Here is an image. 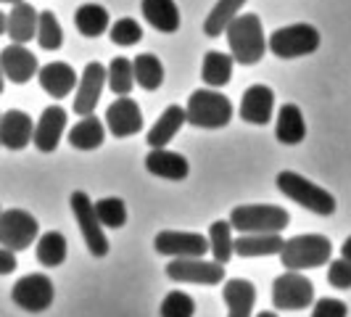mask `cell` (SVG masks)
Masks as SVG:
<instances>
[{"mask_svg": "<svg viewBox=\"0 0 351 317\" xmlns=\"http://www.w3.org/2000/svg\"><path fill=\"white\" fill-rule=\"evenodd\" d=\"M225 35H228L232 61H238L243 67L259 64L262 56L267 53V37H264L262 19L256 14H238L230 21Z\"/></svg>", "mask_w": 351, "mask_h": 317, "instance_id": "cell-1", "label": "cell"}, {"mask_svg": "<svg viewBox=\"0 0 351 317\" xmlns=\"http://www.w3.org/2000/svg\"><path fill=\"white\" fill-rule=\"evenodd\" d=\"M280 262L288 272H301V270H315L330 262L333 257V244L330 238L319 233H306V235H293L288 238L280 248Z\"/></svg>", "mask_w": 351, "mask_h": 317, "instance_id": "cell-2", "label": "cell"}, {"mask_svg": "<svg viewBox=\"0 0 351 317\" xmlns=\"http://www.w3.org/2000/svg\"><path fill=\"white\" fill-rule=\"evenodd\" d=\"M185 119L193 127L219 130V127H228L230 119H232V104L219 90L201 88L191 93L188 106H185Z\"/></svg>", "mask_w": 351, "mask_h": 317, "instance_id": "cell-3", "label": "cell"}, {"mask_svg": "<svg viewBox=\"0 0 351 317\" xmlns=\"http://www.w3.org/2000/svg\"><path fill=\"white\" fill-rule=\"evenodd\" d=\"M288 222H291V214L275 204H246V207H235L230 211V225L241 235H248V233L280 235L288 228Z\"/></svg>", "mask_w": 351, "mask_h": 317, "instance_id": "cell-4", "label": "cell"}, {"mask_svg": "<svg viewBox=\"0 0 351 317\" xmlns=\"http://www.w3.org/2000/svg\"><path fill=\"white\" fill-rule=\"evenodd\" d=\"M278 188H280L282 196H288L291 201H296L299 207L315 211L319 217H330L335 211L333 193L325 191V188H319L317 183L306 180V177L299 175V172H291V169L280 172V175H278Z\"/></svg>", "mask_w": 351, "mask_h": 317, "instance_id": "cell-5", "label": "cell"}, {"mask_svg": "<svg viewBox=\"0 0 351 317\" xmlns=\"http://www.w3.org/2000/svg\"><path fill=\"white\" fill-rule=\"evenodd\" d=\"M267 45L278 58H301L319 48V32L312 24H291V27L275 30Z\"/></svg>", "mask_w": 351, "mask_h": 317, "instance_id": "cell-6", "label": "cell"}, {"mask_svg": "<svg viewBox=\"0 0 351 317\" xmlns=\"http://www.w3.org/2000/svg\"><path fill=\"white\" fill-rule=\"evenodd\" d=\"M272 304L282 312H301L315 304V285L301 272H282L272 283Z\"/></svg>", "mask_w": 351, "mask_h": 317, "instance_id": "cell-7", "label": "cell"}, {"mask_svg": "<svg viewBox=\"0 0 351 317\" xmlns=\"http://www.w3.org/2000/svg\"><path fill=\"white\" fill-rule=\"evenodd\" d=\"M40 222L29 211L24 209H5L0 211V246L8 251H24L37 241Z\"/></svg>", "mask_w": 351, "mask_h": 317, "instance_id": "cell-8", "label": "cell"}, {"mask_svg": "<svg viewBox=\"0 0 351 317\" xmlns=\"http://www.w3.org/2000/svg\"><path fill=\"white\" fill-rule=\"evenodd\" d=\"M69 204H71V211H74V220H77V225L82 230V238L88 244L90 254L98 257V259L106 257L108 254V238H106L104 228H101V222L95 217V207H93L90 196L85 191H74Z\"/></svg>", "mask_w": 351, "mask_h": 317, "instance_id": "cell-9", "label": "cell"}, {"mask_svg": "<svg viewBox=\"0 0 351 317\" xmlns=\"http://www.w3.org/2000/svg\"><path fill=\"white\" fill-rule=\"evenodd\" d=\"M53 296H56V288H53V281L43 272H32V275H24L14 283L11 288V299L16 307H21L24 312H45L53 304Z\"/></svg>", "mask_w": 351, "mask_h": 317, "instance_id": "cell-10", "label": "cell"}, {"mask_svg": "<svg viewBox=\"0 0 351 317\" xmlns=\"http://www.w3.org/2000/svg\"><path fill=\"white\" fill-rule=\"evenodd\" d=\"M154 248L164 257L175 259H204L209 251V238L201 233H182V230H161L154 238Z\"/></svg>", "mask_w": 351, "mask_h": 317, "instance_id": "cell-11", "label": "cell"}, {"mask_svg": "<svg viewBox=\"0 0 351 317\" xmlns=\"http://www.w3.org/2000/svg\"><path fill=\"white\" fill-rule=\"evenodd\" d=\"M167 275L177 283L195 285H219L225 281V267L206 259H172L167 264Z\"/></svg>", "mask_w": 351, "mask_h": 317, "instance_id": "cell-12", "label": "cell"}, {"mask_svg": "<svg viewBox=\"0 0 351 317\" xmlns=\"http://www.w3.org/2000/svg\"><path fill=\"white\" fill-rule=\"evenodd\" d=\"M106 77H108V71L101 61H90L85 67L80 82H77V95H74V111L80 117H93L95 106L101 101V93L106 88Z\"/></svg>", "mask_w": 351, "mask_h": 317, "instance_id": "cell-13", "label": "cell"}, {"mask_svg": "<svg viewBox=\"0 0 351 317\" xmlns=\"http://www.w3.org/2000/svg\"><path fill=\"white\" fill-rule=\"evenodd\" d=\"M0 69H3V77L11 80L14 85H27L40 71V64H37V56L27 45L11 43L0 51Z\"/></svg>", "mask_w": 351, "mask_h": 317, "instance_id": "cell-14", "label": "cell"}, {"mask_svg": "<svg viewBox=\"0 0 351 317\" xmlns=\"http://www.w3.org/2000/svg\"><path fill=\"white\" fill-rule=\"evenodd\" d=\"M106 127L114 138H130L143 130V114L141 106L135 104L130 95L117 98L114 104L106 108Z\"/></svg>", "mask_w": 351, "mask_h": 317, "instance_id": "cell-15", "label": "cell"}, {"mask_svg": "<svg viewBox=\"0 0 351 317\" xmlns=\"http://www.w3.org/2000/svg\"><path fill=\"white\" fill-rule=\"evenodd\" d=\"M64 130H66V108L58 104L48 106L40 114L35 132H32V143L37 145V151H43V154L56 151L61 138H64Z\"/></svg>", "mask_w": 351, "mask_h": 317, "instance_id": "cell-16", "label": "cell"}, {"mask_svg": "<svg viewBox=\"0 0 351 317\" xmlns=\"http://www.w3.org/2000/svg\"><path fill=\"white\" fill-rule=\"evenodd\" d=\"M32 132H35V122L27 111L11 108V111L0 114V145H5L11 151H21L32 143Z\"/></svg>", "mask_w": 351, "mask_h": 317, "instance_id": "cell-17", "label": "cell"}, {"mask_svg": "<svg viewBox=\"0 0 351 317\" xmlns=\"http://www.w3.org/2000/svg\"><path fill=\"white\" fill-rule=\"evenodd\" d=\"M275 111V93L269 85H251L241 101V119L248 124H267Z\"/></svg>", "mask_w": 351, "mask_h": 317, "instance_id": "cell-18", "label": "cell"}, {"mask_svg": "<svg viewBox=\"0 0 351 317\" xmlns=\"http://www.w3.org/2000/svg\"><path fill=\"white\" fill-rule=\"evenodd\" d=\"M145 169L154 177H164V180H185L191 172L188 158L169 148H151L145 156Z\"/></svg>", "mask_w": 351, "mask_h": 317, "instance_id": "cell-19", "label": "cell"}, {"mask_svg": "<svg viewBox=\"0 0 351 317\" xmlns=\"http://www.w3.org/2000/svg\"><path fill=\"white\" fill-rule=\"evenodd\" d=\"M37 80H40V88L53 98H64L77 88V74L66 61H51V64L40 67Z\"/></svg>", "mask_w": 351, "mask_h": 317, "instance_id": "cell-20", "label": "cell"}, {"mask_svg": "<svg viewBox=\"0 0 351 317\" xmlns=\"http://www.w3.org/2000/svg\"><path fill=\"white\" fill-rule=\"evenodd\" d=\"M37 14L29 3H19L5 16V35L11 37L14 45H27L32 37H37Z\"/></svg>", "mask_w": 351, "mask_h": 317, "instance_id": "cell-21", "label": "cell"}, {"mask_svg": "<svg viewBox=\"0 0 351 317\" xmlns=\"http://www.w3.org/2000/svg\"><path fill=\"white\" fill-rule=\"evenodd\" d=\"M285 238L275 235V233H248V235H238L232 238V254L238 257H272L280 254Z\"/></svg>", "mask_w": 351, "mask_h": 317, "instance_id": "cell-22", "label": "cell"}, {"mask_svg": "<svg viewBox=\"0 0 351 317\" xmlns=\"http://www.w3.org/2000/svg\"><path fill=\"white\" fill-rule=\"evenodd\" d=\"M225 304L228 317H251L256 304V288L246 278H230L225 281Z\"/></svg>", "mask_w": 351, "mask_h": 317, "instance_id": "cell-23", "label": "cell"}, {"mask_svg": "<svg viewBox=\"0 0 351 317\" xmlns=\"http://www.w3.org/2000/svg\"><path fill=\"white\" fill-rule=\"evenodd\" d=\"M188 122L185 119V108L182 106H177V104H172V106H167L164 108V114L158 117L156 122H154V127L148 130V145L151 148H167V143L175 138L177 132H180V127Z\"/></svg>", "mask_w": 351, "mask_h": 317, "instance_id": "cell-24", "label": "cell"}, {"mask_svg": "<svg viewBox=\"0 0 351 317\" xmlns=\"http://www.w3.org/2000/svg\"><path fill=\"white\" fill-rule=\"evenodd\" d=\"M141 11L145 21L158 32L172 35L180 30V11L175 0H141Z\"/></svg>", "mask_w": 351, "mask_h": 317, "instance_id": "cell-25", "label": "cell"}, {"mask_svg": "<svg viewBox=\"0 0 351 317\" xmlns=\"http://www.w3.org/2000/svg\"><path fill=\"white\" fill-rule=\"evenodd\" d=\"M275 135L285 145H296L306 138V122L304 114L296 104H282L278 111V122H275Z\"/></svg>", "mask_w": 351, "mask_h": 317, "instance_id": "cell-26", "label": "cell"}, {"mask_svg": "<svg viewBox=\"0 0 351 317\" xmlns=\"http://www.w3.org/2000/svg\"><path fill=\"white\" fill-rule=\"evenodd\" d=\"M106 141V127L98 117H82L80 122L69 130V143L77 151H93L101 148Z\"/></svg>", "mask_w": 351, "mask_h": 317, "instance_id": "cell-27", "label": "cell"}, {"mask_svg": "<svg viewBox=\"0 0 351 317\" xmlns=\"http://www.w3.org/2000/svg\"><path fill=\"white\" fill-rule=\"evenodd\" d=\"M232 56L222 51H209L204 56V67H201V77L211 90L225 88L232 80Z\"/></svg>", "mask_w": 351, "mask_h": 317, "instance_id": "cell-28", "label": "cell"}, {"mask_svg": "<svg viewBox=\"0 0 351 317\" xmlns=\"http://www.w3.org/2000/svg\"><path fill=\"white\" fill-rule=\"evenodd\" d=\"M74 27L80 30V35L101 37L108 30V11L98 3H82L74 14Z\"/></svg>", "mask_w": 351, "mask_h": 317, "instance_id": "cell-29", "label": "cell"}, {"mask_svg": "<svg viewBox=\"0 0 351 317\" xmlns=\"http://www.w3.org/2000/svg\"><path fill=\"white\" fill-rule=\"evenodd\" d=\"M248 0H217V5L209 11V16L204 21V32L209 37L225 35V30L230 27V21L238 16V11L246 5Z\"/></svg>", "mask_w": 351, "mask_h": 317, "instance_id": "cell-30", "label": "cell"}, {"mask_svg": "<svg viewBox=\"0 0 351 317\" xmlns=\"http://www.w3.org/2000/svg\"><path fill=\"white\" fill-rule=\"evenodd\" d=\"M66 238L58 230H48L37 238V262L45 267H58L66 259Z\"/></svg>", "mask_w": 351, "mask_h": 317, "instance_id": "cell-31", "label": "cell"}, {"mask_svg": "<svg viewBox=\"0 0 351 317\" xmlns=\"http://www.w3.org/2000/svg\"><path fill=\"white\" fill-rule=\"evenodd\" d=\"M132 71H135V82L143 90H158L164 82V67L154 53H141L132 61Z\"/></svg>", "mask_w": 351, "mask_h": 317, "instance_id": "cell-32", "label": "cell"}, {"mask_svg": "<svg viewBox=\"0 0 351 317\" xmlns=\"http://www.w3.org/2000/svg\"><path fill=\"white\" fill-rule=\"evenodd\" d=\"M209 251L217 264L225 267V264L230 262V257H232V225H230V220H217V222H211Z\"/></svg>", "mask_w": 351, "mask_h": 317, "instance_id": "cell-33", "label": "cell"}, {"mask_svg": "<svg viewBox=\"0 0 351 317\" xmlns=\"http://www.w3.org/2000/svg\"><path fill=\"white\" fill-rule=\"evenodd\" d=\"M108 77H106V85L111 88L114 95H130V90L135 88V71H132V61L124 58V56H117L111 64H108Z\"/></svg>", "mask_w": 351, "mask_h": 317, "instance_id": "cell-34", "label": "cell"}, {"mask_svg": "<svg viewBox=\"0 0 351 317\" xmlns=\"http://www.w3.org/2000/svg\"><path fill=\"white\" fill-rule=\"evenodd\" d=\"M37 43L43 51H58L64 45V30L53 11H43L37 16Z\"/></svg>", "mask_w": 351, "mask_h": 317, "instance_id": "cell-35", "label": "cell"}, {"mask_svg": "<svg viewBox=\"0 0 351 317\" xmlns=\"http://www.w3.org/2000/svg\"><path fill=\"white\" fill-rule=\"evenodd\" d=\"M93 207H95V217H98L101 228L119 230V228L127 225V207H124L122 198L108 196V198H101V201H98V204H93Z\"/></svg>", "mask_w": 351, "mask_h": 317, "instance_id": "cell-36", "label": "cell"}, {"mask_svg": "<svg viewBox=\"0 0 351 317\" xmlns=\"http://www.w3.org/2000/svg\"><path fill=\"white\" fill-rule=\"evenodd\" d=\"M158 312H161V317H193L195 301H193V296L185 294V291H172V294L164 296Z\"/></svg>", "mask_w": 351, "mask_h": 317, "instance_id": "cell-37", "label": "cell"}, {"mask_svg": "<svg viewBox=\"0 0 351 317\" xmlns=\"http://www.w3.org/2000/svg\"><path fill=\"white\" fill-rule=\"evenodd\" d=\"M108 35H111V43H114V45L130 48V45H135V43L143 40V27L135 19L124 16V19H119V21H114V27H111Z\"/></svg>", "mask_w": 351, "mask_h": 317, "instance_id": "cell-38", "label": "cell"}, {"mask_svg": "<svg viewBox=\"0 0 351 317\" xmlns=\"http://www.w3.org/2000/svg\"><path fill=\"white\" fill-rule=\"evenodd\" d=\"M346 315H349V307H346V301L330 299V296H325V299H317L315 307H312V317H346Z\"/></svg>", "mask_w": 351, "mask_h": 317, "instance_id": "cell-39", "label": "cell"}, {"mask_svg": "<svg viewBox=\"0 0 351 317\" xmlns=\"http://www.w3.org/2000/svg\"><path fill=\"white\" fill-rule=\"evenodd\" d=\"M328 283L335 288H351V264L343 262V259H330Z\"/></svg>", "mask_w": 351, "mask_h": 317, "instance_id": "cell-40", "label": "cell"}, {"mask_svg": "<svg viewBox=\"0 0 351 317\" xmlns=\"http://www.w3.org/2000/svg\"><path fill=\"white\" fill-rule=\"evenodd\" d=\"M16 270V254L0 246V275H11Z\"/></svg>", "mask_w": 351, "mask_h": 317, "instance_id": "cell-41", "label": "cell"}, {"mask_svg": "<svg viewBox=\"0 0 351 317\" xmlns=\"http://www.w3.org/2000/svg\"><path fill=\"white\" fill-rule=\"evenodd\" d=\"M341 259L351 264V235L343 241V246H341Z\"/></svg>", "mask_w": 351, "mask_h": 317, "instance_id": "cell-42", "label": "cell"}, {"mask_svg": "<svg viewBox=\"0 0 351 317\" xmlns=\"http://www.w3.org/2000/svg\"><path fill=\"white\" fill-rule=\"evenodd\" d=\"M3 32H5V14L0 11V35H3Z\"/></svg>", "mask_w": 351, "mask_h": 317, "instance_id": "cell-43", "label": "cell"}, {"mask_svg": "<svg viewBox=\"0 0 351 317\" xmlns=\"http://www.w3.org/2000/svg\"><path fill=\"white\" fill-rule=\"evenodd\" d=\"M256 317H278V312H259Z\"/></svg>", "mask_w": 351, "mask_h": 317, "instance_id": "cell-44", "label": "cell"}, {"mask_svg": "<svg viewBox=\"0 0 351 317\" xmlns=\"http://www.w3.org/2000/svg\"><path fill=\"white\" fill-rule=\"evenodd\" d=\"M0 3H8V5H19V3H24V0H0Z\"/></svg>", "mask_w": 351, "mask_h": 317, "instance_id": "cell-45", "label": "cell"}, {"mask_svg": "<svg viewBox=\"0 0 351 317\" xmlns=\"http://www.w3.org/2000/svg\"><path fill=\"white\" fill-rule=\"evenodd\" d=\"M0 93H3V69H0Z\"/></svg>", "mask_w": 351, "mask_h": 317, "instance_id": "cell-46", "label": "cell"}, {"mask_svg": "<svg viewBox=\"0 0 351 317\" xmlns=\"http://www.w3.org/2000/svg\"><path fill=\"white\" fill-rule=\"evenodd\" d=\"M0 211H3V209H0Z\"/></svg>", "mask_w": 351, "mask_h": 317, "instance_id": "cell-47", "label": "cell"}]
</instances>
